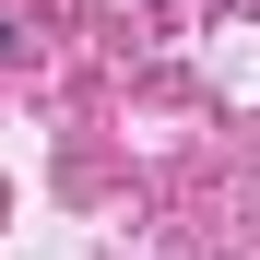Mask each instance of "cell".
<instances>
[{"label":"cell","mask_w":260,"mask_h":260,"mask_svg":"<svg viewBox=\"0 0 260 260\" xmlns=\"http://www.w3.org/2000/svg\"><path fill=\"white\" fill-rule=\"evenodd\" d=\"M0 59H12V24H0Z\"/></svg>","instance_id":"cell-1"}]
</instances>
